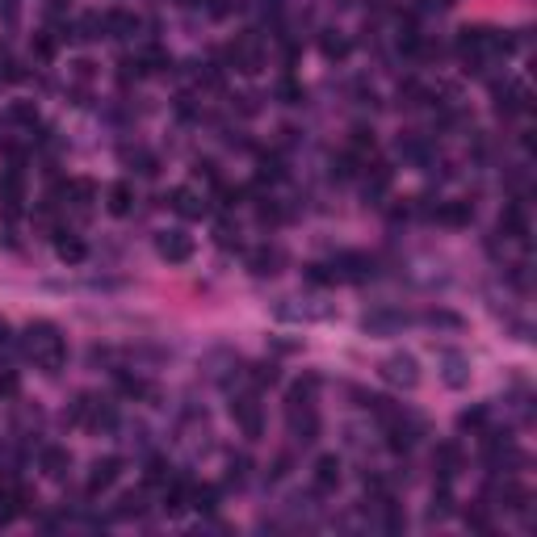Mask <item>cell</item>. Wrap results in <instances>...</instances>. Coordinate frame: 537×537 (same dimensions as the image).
<instances>
[{
	"mask_svg": "<svg viewBox=\"0 0 537 537\" xmlns=\"http://www.w3.org/2000/svg\"><path fill=\"white\" fill-rule=\"evenodd\" d=\"M315 470H319V474H315V487H319V491H328V487L340 483V462H336V458H319Z\"/></svg>",
	"mask_w": 537,
	"mask_h": 537,
	"instance_id": "cell-4",
	"label": "cell"
},
{
	"mask_svg": "<svg viewBox=\"0 0 537 537\" xmlns=\"http://www.w3.org/2000/svg\"><path fill=\"white\" fill-rule=\"evenodd\" d=\"M236 415H240V424H244V433H248V437H256V433H261L256 403H248V399H244V403H236Z\"/></svg>",
	"mask_w": 537,
	"mask_h": 537,
	"instance_id": "cell-5",
	"label": "cell"
},
{
	"mask_svg": "<svg viewBox=\"0 0 537 537\" xmlns=\"http://www.w3.org/2000/svg\"><path fill=\"white\" fill-rule=\"evenodd\" d=\"M110 197H114V201H110V206H114V210H118V214H122V210H126V206H131V189H126V185H114V189H110Z\"/></svg>",
	"mask_w": 537,
	"mask_h": 537,
	"instance_id": "cell-7",
	"label": "cell"
},
{
	"mask_svg": "<svg viewBox=\"0 0 537 537\" xmlns=\"http://www.w3.org/2000/svg\"><path fill=\"white\" fill-rule=\"evenodd\" d=\"M59 353H63V345H59L55 328L38 324V328L30 332V357H38L42 365H59Z\"/></svg>",
	"mask_w": 537,
	"mask_h": 537,
	"instance_id": "cell-1",
	"label": "cell"
},
{
	"mask_svg": "<svg viewBox=\"0 0 537 537\" xmlns=\"http://www.w3.org/2000/svg\"><path fill=\"white\" fill-rule=\"evenodd\" d=\"M118 470H122V462L118 458H105V462H97L92 466V479H88V495H97V491H105L114 479H118Z\"/></svg>",
	"mask_w": 537,
	"mask_h": 537,
	"instance_id": "cell-2",
	"label": "cell"
},
{
	"mask_svg": "<svg viewBox=\"0 0 537 537\" xmlns=\"http://www.w3.org/2000/svg\"><path fill=\"white\" fill-rule=\"evenodd\" d=\"M118 512H122V516H131V512H135V516H139V512H143V495H126V499H122V508H118Z\"/></svg>",
	"mask_w": 537,
	"mask_h": 537,
	"instance_id": "cell-9",
	"label": "cell"
},
{
	"mask_svg": "<svg viewBox=\"0 0 537 537\" xmlns=\"http://www.w3.org/2000/svg\"><path fill=\"white\" fill-rule=\"evenodd\" d=\"M382 374H386L390 382H403V386H411V382H415V361H411V357H390V361L382 365Z\"/></svg>",
	"mask_w": 537,
	"mask_h": 537,
	"instance_id": "cell-3",
	"label": "cell"
},
{
	"mask_svg": "<svg viewBox=\"0 0 537 537\" xmlns=\"http://www.w3.org/2000/svg\"><path fill=\"white\" fill-rule=\"evenodd\" d=\"M160 248H164V256H176V261H181V256H189V240H181V236H172V240H164Z\"/></svg>",
	"mask_w": 537,
	"mask_h": 537,
	"instance_id": "cell-6",
	"label": "cell"
},
{
	"mask_svg": "<svg viewBox=\"0 0 537 537\" xmlns=\"http://www.w3.org/2000/svg\"><path fill=\"white\" fill-rule=\"evenodd\" d=\"M42 462H47V470H51V474H63V462H67V458H63L59 449H47V454H42Z\"/></svg>",
	"mask_w": 537,
	"mask_h": 537,
	"instance_id": "cell-8",
	"label": "cell"
}]
</instances>
